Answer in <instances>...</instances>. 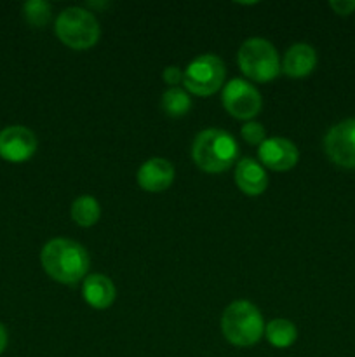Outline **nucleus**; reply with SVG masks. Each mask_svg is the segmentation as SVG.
Here are the masks:
<instances>
[{
	"label": "nucleus",
	"mask_w": 355,
	"mask_h": 357,
	"mask_svg": "<svg viewBox=\"0 0 355 357\" xmlns=\"http://www.w3.org/2000/svg\"><path fill=\"white\" fill-rule=\"evenodd\" d=\"M221 331L226 340L235 347H251L263 337V316L254 303L237 300L223 312Z\"/></svg>",
	"instance_id": "nucleus-3"
},
{
	"label": "nucleus",
	"mask_w": 355,
	"mask_h": 357,
	"mask_svg": "<svg viewBox=\"0 0 355 357\" xmlns=\"http://www.w3.org/2000/svg\"><path fill=\"white\" fill-rule=\"evenodd\" d=\"M191 107V100L180 87H171L162 94V108L171 117H181Z\"/></svg>",
	"instance_id": "nucleus-17"
},
{
	"label": "nucleus",
	"mask_w": 355,
	"mask_h": 357,
	"mask_svg": "<svg viewBox=\"0 0 355 357\" xmlns=\"http://www.w3.org/2000/svg\"><path fill=\"white\" fill-rule=\"evenodd\" d=\"M225 63L214 54H200L188 63L183 72V84L195 96H211L225 82Z\"/></svg>",
	"instance_id": "nucleus-6"
},
{
	"label": "nucleus",
	"mask_w": 355,
	"mask_h": 357,
	"mask_svg": "<svg viewBox=\"0 0 355 357\" xmlns=\"http://www.w3.org/2000/svg\"><path fill=\"white\" fill-rule=\"evenodd\" d=\"M235 181L240 190L246 195H251V197L261 195L268 187V176L265 167L258 160L249 159V157H246V159L237 164Z\"/></svg>",
	"instance_id": "nucleus-12"
},
{
	"label": "nucleus",
	"mask_w": 355,
	"mask_h": 357,
	"mask_svg": "<svg viewBox=\"0 0 355 357\" xmlns=\"http://www.w3.org/2000/svg\"><path fill=\"white\" fill-rule=\"evenodd\" d=\"M40 261L47 275L61 284H77L89 271V253L79 243L65 237L52 239L42 248Z\"/></svg>",
	"instance_id": "nucleus-1"
},
{
	"label": "nucleus",
	"mask_w": 355,
	"mask_h": 357,
	"mask_svg": "<svg viewBox=\"0 0 355 357\" xmlns=\"http://www.w3.org/2000/svg\"><path fill=\"white\" fill-rule=\"evenodd\" d=\"M166 84H169L171 87H176L178 84L183 82V72H181L180 66H167L162 73Z\"/></svg>",
	"instance_id": "nucleus-21"
},
{
	"label": "nucleus",
	"mask_w": 355,
	"mask_h": 357,
	"mask_svg": "<svg viewBox=\"0 0 355 357\" xmlns=\"http://www.w3.org/2000/svg\"><path fill=\"white\" fill-rule=\"evenodd\" d=\"M239 155V145L223 129H205L198 132L191 146V157L198 169L205 173H223Z\"/></svg>",
	"instance_id": "nucleus-2"
},
{
	"label": "nucleus",
	"mask_w": 355,
	"mask_h": 357,
	"mask_svg": "<svg viewBox=\"0 0 355 357\" xmlns=\"http://www.w3.org/2000/svg\"><path fill=\"white\" fill-rule=\"evenodd\" d=\"M329 7L338 14V16H350L355 10V0H333Z\"/></svg>",
	"instance_id": "nucleus-20"
},
{
	"label": "nucleus",
	"mask_w": 355,
	"mask_h": 357,
	"mask_svg": "<svg viewBox=\"0 0 355 357\" xmlns=\"http://www.w3.org/2000/svg\"><path fill=\"white\" fill-rule=\"evenodd\" d=\"M223 105L232 117L249 121L260 114L263 100L253 84L244 79H233L223 89Z\"/></svg>",
	"instance_id": "nucleus-7"
},
{
	"label": "nucleus",
	"mask_w": 355,
	"mask_h": 357,
	"mask_svg": "<svg viewBox=\"0 0 355 357\" xmlns=\"http://www.w3.org/2000/svg\"><path fill=\"white\" fill-rule=\"evenodd\" d=\"M6 347H7V331H6V328L0 324V354L6 351Z\"/></svg>",
	"instance_id": "nucleus-22"
},
{
	"label": "nucleus",
	"mask_w": 355,
	"mask_h": 357,
	"mask_svg": "<svg viewBox=\"0 0 355 357\" xmlns=\"http://www.w3.org/2000/svg\"><path fill=\"white\" fill-rule=\"evenodd\" d=\"M239 66L247 79L270 82L281 73L277 49L267 38H247L239 49Z\"/></svg>",
	"instance_id": "nucleus-5"
},
{
	"label": "nucleus",
	"mask_w": 355,
	"mask_h": 357,
	"mask_svg": "<svg viewBox=\"0 0 355 357\" xmlns=\"http://www.w3.org/2000/svg\"><path fill=\"white\" fill-rule=\"evenodd\" d=\"M317 65V52L312 45L299 44L291 45L287 49L282 61V72L292 79H301V77L310 75Z\"/></svg>",
	"instance_id": "nucleus-13"
},
{
	"label": "nucleus",
	"mask_w": 355,
	"mask_h": 357,
	"mask_svg": "<svg viewBox=\"0 0 355 357\" xmlns=\"http://www.w3.org/2000/svg\"><path fill=\"white\" fill-rule=\"evenodd\" d=\"M56 35L68 47L84 51L97 44L101 28L90 10L82 7H68L56 20Z\"/></svg>",
	"instance_id": "nucleus-4"
},
{
	"label": "nucleus",
	"mask_w": 355,
	"mask_h": 357,
	"mask_svg": "<svg viewBox=\"0 0 355 357\" xmlns=\"http://www.w3.org/2000/svg\"><path fill=\"white\" fill-rule=\"evenodd\" d=\"M23 16L31 26H45L51 20V6L44 0H28L23 6Z\"/></svg>",
	"instance_id": "nucleus-18"
},
{
	"label": "nucleus",
	"mask_w": 355,
	"mask_h": 357,
	"mask_svg": "<svg viewBox=\"0 0 355 357\" xmlns=\"http://www.w3.org/2000/svg\"><path fill=\"white\" fill-rule=\"evenodd\" d=\"M261 166L271 171H289L298 164L299 153L292 142L285 138H267L258 149Z\"/></svg>",
	"instance_id": "nucleus-10"
},
{
	"label": "nucleus",
	"mask_w": 355,
	"mask_h": 357,
	"mask_svg": "<svg viewBox=\"0 0 355 357\" xmlns=\"http://www.w3.org/2000/svg\"><path fill=\"white\" fill-rule=\"evenodd\" d=\"M265 335L270 345L277 349H287L298 338V330L289 319H274L265 328Z\"/></svg>",
	"instance_id": "nucleus-15"
},
{
	"label": "nucleus",
	"mask_w": 355,
	"mask_h": 357,
	"mask_svg": "<svg viewBox=\"0 0 355 357\" xmlns=\"http://www.w3.org/2000/svg\"><path fill=\"white\" fill-rule=\"evenodd\" d=\"M37 150V136L24 126H9L0 131V157L7 162H24Z\"/></svg>",
	"instance_id": "nucleus-9"
},
{
	"label": "nucleus",
	"mask_w": 355,
	"mask_h": 357,
	"mask_svg": "<svg viewBox=\"0 0 355 357\" xmlns=\"http://www.w3.org/2000/svg\"><path fill=\"white\" fill-rule=\"evenodd\" d=\"M101 216L100 202L90 195H80L72 204V218L79 227L96 225Z\"/></svg>",
	"instance_id": "nucleus-16"
},
{
	"label": "nucleus",
	"mask_w": 355,
	"mask_h": 357,
	"mask_svg": "<svg viewBox=\"0 0 355 357\" xmlns=\"http://www.w3.org/2000/svg\"><path fill=\"white\" fill-rule=\"evenodd\" d=\"M324 150L336 166L355 169V119L333 126L324 138Z\"/></svg>",
	"instance_id": "nucleus-8"
},
{
	"label": "nucleus",
	"mask_w": 355,
	"mask_h": 357,
	"mask_svg": "<svg viewBox=\"0 0 355 357\" xmlns=\"http://www.w3.org/2000/svg\"><path fill=\"white\" fill-rule=\"evenodd\" d=\"M174 166L167 159L155 157L150 159L139 167L138 183L146 192H164L173 185L174 181Z\"/></svg>",
	"instance_id": "nucleus-11"
},
{
	"label": "nucleus",
	"mask_w": 355,
	"mask_h": 357,
	"mask_svg": "<svg viewBox=\"0 0 355 357\" xmlns=\"http://www.w3.org/2000/svg\"><path fill=\"white\" fill-rule=\"evenodd\" d=\"M82 295L93 309L103 310L113 303L117 291L110 278L103 274H90L84 279Z\"/></svg>",
	"instance_id": "nucleus-14"
},
{
	"label": "nucleus",
	"mask_w": 355,
	"mask_h": 357,
	"mask_svg": "<svg viewBox=\"0 0 355 357\" xmlns=\"http://www.w3.org/2000/svg\"><path fill=\"white\" fill-rule=\"evenodd\" d=\"M240 135H242V138L246 139L249 145L260 146L261 143L267 139L265 128L261 124H258V122H246V124L242 126V129H240Z\"/></svg>",
	"instance_id": "nucleus-19"
}]
</instances>
